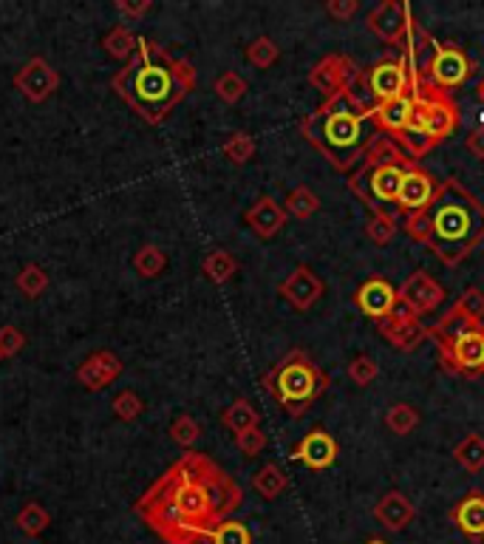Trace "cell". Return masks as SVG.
I'll return each instance as SVG.
<instances>
[{
  "mask_svg": "<svg viewBox=\"0 0 484 544\" xmlns=\"http://www.w3.org/2000/svg\"><path fill=\"white\" fill-rule=\"evenodd\" d=\"M241 502L244 494L227 471L207 454L188 451L136 499V513L164 544H201Z\"/></svg>",
  "mask_w": 484,
  "mask_h": 544,
  "instance_id": "cell-1",
  "label": "cell"
},
{
  "mask_svg": "<svg viewBox=\"0 0 484 544\" xmlns=\"http://www.w3.org/2000/svg\"><path fill=\"white\" fill-rule=\"evenodd\" d=\"M402 230L448 267H456L484 241V204L462 182L444 179L427 210L408 216Z\"/></svg>",
  "mask_w": 484,
  "mask_h": 544,
  "instance_id": "cell-2",
  "label": "cell"
},
{
  "mask_svg": "<svg viewBox=\"0 0 484 544\" xmlns=\"http://www.w3.org/2000/svg\"><path fill=\"white\" fill-rule=\"evenodd\" d=\"M196 85V71L188 60L167 54L162 46L139 37L136 54L114 77V91L147 125H159Z\"/></svg>",
  "mask_w": 484,
  "mask_h": 544,
  "instance_id": "cell-3",
  "label": "cell"
},
{
  "mask_svg": "<svg viewBox=\"0 0 484 544\" xmlns=\"http://www.w3.org/2000/svg\"><path fill=\"white\" fill-rule=\"evenodd\" d=\"M368 120L371 108L357 100L355 91L346 88L314 108V114L301 122V134L331 162V167L348 171L365 156L371 142L365 130Z\"/></svg>",
  "mask_w": 484,
  "mask_h": 544,
  "instance_id": "cell-4",
  "label": "cell"
},
{
  "mask_svg": "<svg viewBox=\"0 0 484 544\" xmlns=\"http://www.w3.org/2000/svg\"><path fill=\"white\" fill-rule=\"evenodd\" d=\"M260 383L289 417H304L309 406L329 388L326 371L304 349H292L260 378Z\"/></svg>",
  "mask_w": 484,
  "mask_h": 544,
  "instance_id": "cell-5",
  "label": "cell"
},
{
  "mask_svg": "<svg viewBox=\"0 0 484 544\" xmlns=\"http://www.w3.org/2000/svg\"><path fill=\"white\" fill-rule=\"evenodd\" d=\"M411 94H414V120L408 128L425 130V137L434 145L444 142L459 125V111L451 100V94L439 91L427 80H414Z\"/></svg>",
  "mask_w": 484,
  "mask_h": 544,
  "instance_id": "cell-6",
  "label": "cell"
},
{
  "mask_svg": "<svg viewBox=\"0 0 484 544\" xmlns=\"http://www.w3.org/2000/svg\"><path fill=\"white\" fill-rule=\"evenodd\" d=\"M405 171L408 167L402 165H374L368 156H363L360 167L348 179V187L371 213L385 210V204H397Z\"/></svg>",
  "mask_w": 484,
  "mask_h": 544,
  "instance_id": "cell-7",
  "label": "cell"
},
{
  "mask_svg": "<svg viewBox=\"0 0 484 544\" xmlns=\"http://www.w3.org/2000/svg\"><path fill=\"white\" fill-rule=\"evenodd\" d=\"M439 363L444 371L464 380H476L484 374V324L459 334L453 343H436Z\"/></svg>",
  "mask_w": 484,
  "mask_h": 544,
  "instance_id": "cell-8",
  "label": "cell"
},
{
  "mask_svg": "<svg viewBox=\"0 0 484 544\" xmlns=\"http://www.w3.org/2000/svg\"><path fill=\"white\" fill-rule=\"evenodd\" d=\"M363 85L377 103H391L411 94V71L405 58H385L363 74Z\"/></svg>",
  "mask_w": 484,
  "mask_h": 544,
  "instance_id": "cell-9",
  "label": "cell"
},
{
  "mask_svg": "<svg viewBox=\"0 0 484 544\" xmlns=\"http://www.w3.org/2000/svg\"><path fill=\"white\" fill-rule=\"evenodd\" d=\"M473 74V63L471 58L464 54L462 46L456 43H439V51L427 68V83L436 85L439 91L451 94V91H459L464 83L471 80Z\"/></svg>",
  "mask_w": 484,
  "mask_h": 544,
  "instance_id": "cell-10",
  "label": "cell"
},
{
  "mask_svg": "<svg viewBox=\"0 0 484 544\" xmlns=\"http://www.w3.org/2000/svg\"><path fill=\"white\" fill-rule=\"evenodd\" d=\"M357 77V63L348 58V54H326L323 60L314 63V68L309 71V85L314 91L323 94V100L334 97L346 88H351Z\"/></svg>",
  "mask_w": 484,
  "mask_h": 544,
  "instance_id": "cell-11",
  "label": "cell"
},
{
  "mask_svg": "<svg viewBox=\"0 0 484 544\" xmlns=\"http://www.w3.org/2000/svg\"><path fill=\"white\" fill-rule=\"evenodd\" d=\"M408 17H411L408 4H400V0H383V4H377L365 14V29L374 34L377 40H383L385 46L402 49Z\"/></svg>",
  "mask_w": 484,
  "mask_h": 544,
  "instance_id": "cell-12",
  "label": "cell"
},
{
  "mask_svg": "<svg viewBox=\"0 0 484 544\" xmlns=\"http://www.w3.org/2000/svg\"><path fill=\"white\" fill-rule=\"evenodd\" d=\"M439 51V43L434 40V34L427 31L419 21H414V14L408 17L405 40H402V58L411 71V80H427V68H431L434 58Z\"/></svg>",
  "mask_w": 484,
  "mask_h": 544,
  "instance_id": "cell-13",
  "label": "cell"
},
{
  "mask_svg": "<svg viewBox=\"0 0 484 544\" xmlns=\"http://www.w3.org/2000/svg\"><path fill=\"white\" fill-rule=\"evenodd\" d=\"M439 191V182L425 171L419 165H411L405 171L402 187H400V196H397V210L408 218V216H419L427 210V204L434 201Z\"/></svg>",
  "mask_w": 484,
  "mask_h": 544,
  "instance_id": "cell-14",
  "label": "cell"
},
{
  "mask_svg": "<svg viewBox=\"0 0 484 544\" xmlns=\"http://www.w3.org/2000/svg\"><path fill=\"white\" fill-rule=\"evenodd\" d=\"M323 292H326V284L318 278V272H314L312 267H306V264L295 267L292 275L284 281L281 287H277V295H281L284 301L297 312L312 309L323 298Z\"/></svg>",
  "mask_w": 484,
  "mask_h": 544,
  "instance_id": "cell-15",
  "label": "cell"
},
{
  "mask_svg": "<svg viewBox=\"0 0 484 544\" xmlns=\"http://www.w3.org/2000/svg\"><path fill=\"white\" fill-rule=\"evenodd\" d=\"M60 85V74L48 66V60L43 58H31L21 71L14 74V88L23 94L31 103H43L48 100Z\"/></svg>",
  "mask_w": 484,
  "mask_h": 544,
  "instance_id": "cell-16",
  "label": "cell"
},
{
  "mask_svg": "<svg viewBox=\"0 0 484 544\" xmlns=\"http://www.w3.org/2000/svg\"><path fill=\"white\" fill-rule=\"evenodd\" d=\"M400 298H405L408 304H411L419 315H427V312H436L444 301V287L439 284L436 278H431L427 272L417 270L408 275L400 290H397Z\"/></svg>",
  "mask_w": 484,
  "mask_h": 544,
  "instance_id": "cell-17",
  "label": "cell"
},
{
  "mask_svg": "<svg viewBox=\"0 0 484 544\" xmlns=\"http://www.w3.org/2000/svg\"><path fill=\"white\" fill-rule=\"evenodd\" d=\"M292 457L297 462H304L312 471H326L334 462H338V442L329 434L326 428H312L309 434L295 445Z\"/></svg>",
  "mask_w": 484,
  "mask_h": 544,
  "instance_id": "cell-18",
  "label": "cell"
},
{
  "mask_svg": "<svg viewBox=\"0 0 484 544\" xmlns=\"http://www.w3.org/2000/svg\"><path fill=\"white\" fill-rule=\"evenodd\" d=\"M244 221H247V227H250L260 241H269V238H275L277 233L286 227V210H284V204L277 201V199H272V196H258V199L250 204V210L244 213Z\"/></svg>",
  "mask_w": 484,
  "mask_h": 544,
  "instance_id": "cell-19",
  "label": "cell"
},
{
  "mask_svg": "<svg viewBox=\"0 0 484 544\" xmlns=\"http://www.w3.org/2000/svg\"><path fill=\"white\" fill-rule=\"evenodd\" d=\"M414 120V94H405V97H397L391 103H377L371 105V122H374L383 134L400 139L408 125Z\"/></svg>",
  "mask_w": 484,
  "mask_h": 544,
  "instance_id": "cell-20",
  "label": "cell"
},
{
  "mask_svg": "<svg viewBox=\"0 0 484 544\" xmlns=\"http://www.w3.org/2000/svg\"><path fill=\"white\" fill-rule=\"evenodd\" d=\"M394 301H397V290L391 287V281H385V278H380V275L368 278L365 284L355 292L357 309H360L365 317H374V321H380V324L388 317V312H391V307H394Z\"/></svg>",
  "mask_w": 484,
  "mask_h": 544,
  "instance_id": "cell-21",
  "label": "cell"
},
{
  "mask_svg": "<svg viewBox=\"0 0 484 544\" xmlns=\"http://www.w3.org/2000/svg\"><path fill=\"white\" fill-rule=\"evenodd\" d=\"M451 522L456 531L473 544L484 541V491H468L451 511Z\"/></svg>",
  "mask_w": 484,
  "mask_h": 544,
  "instance_id": "cell-22",
  "label": "cell"
},
{
  "mask_svg": "<svg viewBox=\"0 0 484 544\" xmlns=\"http://www.w3.org/2000/svg\"><path fill=\"white\" fill-rule=\"evenodd\" d=\"M122 374V361L117 358L114 352H94L91 358L77 369V380L83 388L88 391H102L105 386H110Z\"/></svg>",
  "mask_w": 484,
  "mask_h": 544,
  "instance_id": "cell-23",
  "label": "cell"
},
{
  "mask_svg": "<svg viewBox=\"0 0 484 544\" xmlns=\"http://www.w3.org/2000/svg\"><path fill=\"white\" fill-rule=\"evenodd\" d=\"M374 519L388 533H402V531L411 528V522L417 519V508L402 491H388L374 504Z\"/></svg>",
  "mask_w": 484,
  "mask_h": 544,
  "instance_id": "cell-24",
  "label": "cell"
},
{
  "mask_svg": "<svg viewBox=\"0 0 484 544\" xmlns=\"http://www.w3.org/2000/svg\"><path fill=\"white\" fill-rule=\"evenodd\" d=\"M286 487H289V479H286L284 468L277 465V462L260 465L258 471L252 474V491H255L260 499H267V502L281 499V496L286 494Z\"/></svg>",
  "mask_w": 484,
  "mask_h": 544,
  "instance_id": "cell-25",
  "label": "cell"
},
{
  "mask_svg": "<svg viewBox=\"0 0 484 544\" xmlns=\"http://www.w3.org/2000/svg\"><path fill=\"white\" fill-rule=\"evenodd\" d=\"M380 334L385 337V341L400 349V352H414L427 334V326H422V321H411V324H380Z\"/></svg>",
  "mask_w": 484,
  "mask_h": 544,
  "instance_id": "cell-26",
  "label": "cell"
},
{
  "mask_svg": "<svg viewBox=\"0 0 484 544\" xmlns=\"http://www.w3.org/2000/svg\"><path fill=\"white\" fill-rule=\"evenodd\" d=\"M365 156L374 162V165H402V167L417 165L411 156L405 154V147H402L394 137H388V134L371 137V142H368V147H365Z\"/></svg>",
  "mask_w": 484,
  "mask_h": 544,
  "instance_id": "cell-27",
  "label": "cell"
},
{
  "mask_svg": "<svg viewBox=\"0 0 484 544\" xmlns=\"http://www.w3.org/2000/svg\"><path fill=\"white\" fill-rule=\"evenodd\" d=\"M284 210H286V216H292L297 221H306V218H312L314 213L321 210V199L309 184H297L284 199Z\"/></svg>",
  "mask_w": 484,
  "mask_h": 544,
  "instance_id": "cell-28",
  "label": "cell"
},
{
  "mask_svg": "<svg viewBox=\"0 0 484 544\" xmlns=\"http://www.w3.org/2000/svg\"><path fill=\"white\" fill-rule=\"evenodd\" d=\"M453 459L464 468L468 474L484 471V437L468 434L453 445Z\"/></svg>",
  "mask_w": 484,
  "mask_h": 544,
  "instance_id": "cell-29",
  "label": "cell"
},
{
  "mask_svg": "<svg viewBox=\"0 0 484 544\" xmlns=\"http://www.w3.org/2000/svg\"><path fill=\"white\" fill-rule=\"evenodd\" d=\"M221 423H224L233 431V434H241V431H250V428L260 425V415H258V408L247 397H238L235 403H230L224 408Z\"/></svg>",
  "mask_w": 484,
  "mask_h": 544,
  "instance_id": "cell-30",
  "label": "cell"
},
{
  "mask_svg": "<svg viewBox=\"0 0 484 544\" xmlns=\"http://www.w3.org/2000/svg\"><path fill=\"white\" fill-rule=\"evenodd\" d=\"M473 326H479V324H473L468 315H462L456 307H451L448 312L439 317V324L434 329H427V332L436 337V343H453L459 334H464V332L473 329Z\"/></svg>",
  "mask_w": 484,
  "mask_h": 544,
  "instance_id": "cell-31",
  "label": "cell"
},
{
  "mask_svg": "<svg viewBox=\"0 0 484 544\" xmlns=\"http://www.w3.org/2000/svg\"><path fill=\"white\" fill-rule=\"evenodd\" d=\"M419 420H422L419 411L411 403H394V406H388V411H385V428L391 431V434H397V437L414 434Z\"/></svg>",
  "mask_w": 484,
  "mask_h": 544,
  "instance_id": "cell-32",
  "label": "cell"
},
{
  "mask_svg": "<svg viewBox=\"0 0 484 544\" xmlns=\"http://www.w3.org/2000/svg\"><path fill=\"white\" fill-rule=\"evenodd\" d=\"M201 270H204V275L213 281V284H227V281L238 272V261L227 250H213L207 258H204Z\"/></svg>",
  "mask_w": 484,
  "mask_h": 544,
  "instance_id": "cell-33",
  "label": "cell"
},
{
  "mask_svg": "<svg viewBox=\"0 0 484 544\" xmlns=\"http://www.w3.org/2000/svg\"><path fill=\"white\" fill-rule=\"evenodd\" d=\"M102 46H105V51L110 54V58L130 60L136 54V49H139V37L134 31H128L125 26H114V29L105 34Z\"/></svg>",
  "mask_w": 484,
  "mask_h": 544,
  "instance_id": "cell-34",
  "label": "cell"
},
{
  "mask_svg": "<svg viewBox=\"0 0 484 544\" xmlns=\"http://www.w3.org/2000/svg\"><path fill=\"white\" fill-rule=\"evenodd\" d=\"M14 524H17V531H21V533H26V536L34 539V536H40L43 531H48L51 516H48V511L43 508V504L26 502L23 508H21V513H17Z\"/></svg>",
  "mask_w": 484,
  "mask_h": 544,
  "instance_id": "cell-35",
  "label": "cell"
},
{
  "mask_svg": "<svg viewBox=\"0 0 484 544\" xmlns=\"http://www.w3.org/2000/svg\"><path fill=\"white\" fill-rule=\"evenodd\" d=\"M397 230H400V221H397L394 213H388V210H374L365 221V236L374 244H380V247L394 238Z\"/></svg>",
  "mask_w": 484,
  "mask_h": 544,
  "instance_id": "cell-36",
  "label": "cell"
},
{
  "mask_svg": "<svg viewBox=\"0 0 484 544\" xmlns=\"http://www.w3.org/2000/svg\"><path fill=\"white\" fill-rule=\"evenodd\" d=\"M164 267H167V255L156 247V244H145V247H139L134 255V270L142 278H156L164 272Z\"/></svg>",
  "mask_w": 484,
  "mask_h": 544,
  "instance_id": "cell-37",
  "label": "cell"
},
{
  "mask_svg": "<svg viewBox=\"0 0 484 544\" xmlns=\"http://www.w3.org/2000/svg\"><path fill=\"white\" fill-rule=\"evenodd\" d=\"M244 58L255 68H269V66L277 63V58H281V49H277V43L272 40V37L264 34V37H255V40L247 46Z\"/></svg>",
  "mask_w": 484,
  "mask_h": 544,
  "instance_id": "cell-38",
  "label": "cell"
},
{
  "mask_svg": "<svg viewBox=\"0 0 484 544\" xmlns=\"http://www.w3.org/2000/svg\"><path fill=\"white\" fill-rule=\"evenodd\" d=\"M207 541L210 544H252V533H250V528L244 522L224 519V522L216 524Z\"/></svg>",
  "mask_w": 484,
  "mask_h": 544,
  "instance_id": "cell-39",
  "label": "cell"
},
{
  "mask_svg": "<svg viewBox=\"0 0 484 544\" xmlns=\"http://www.w3.org/2000/svg\"><path fill=\"white\" fill-rule=\"evenodd\" d=\"M17 290H21L26 298H40L46 290H48V275H46V270L40 267V264H26L21 272H17Z\"/></svg>",
  "mask_w": 484,
  "mask_h": 544,
  "instance_id": "cell-40",
  "label": "cell"
},
{
  "mask_svg": "<svg viewBox=\"0 0 484 544\" xmlns=\"http://www.w3.org/2000/svg\"><path fill=\"white\" fill-rule=\"evenodd\" d=\"M216 94H218V100L221 103H227V105H235V103H241L244 100V94H247V80L241 77V74H235V71H224L221 77L216 80Z\"/></svg>",
  "mask_w": 484,
  "mask_h": 544,
  "instance_id": "cell-41",
  "label": "cell"
},
{
  "mask_svg": "<svg viewBox=\"0 0 484 544\" xmlns=\"http://www.w3.org/2000/svg\"><path fill=\"white\" fill-rule=\"evenodd\" d=\"M221 151H224V156L233 165H247L255 156V139L250 134H244V130H235V134L221 145Z\"/></svg>",
  "mask_w": 484,
  "mask_h": 544,
  "instance_id": "cell-42",
  "label": "cell"
},
{
  "mask_svg": "<svg viewBox=\"0 0 484 544\" xmlns=\"http://www.w3.org/2000/svg\"><path fill=\"white\" fill-rule=\"evenodd\" d=\"M377 374H380V366L371 354H357V358H351V363H348V380L360 388L374 383Z\"/></svg>",
  "mask_w": 484,
  "mask_h": 544,
  "instance_id": "cell-43",
  "label": "cell"
},
{
  "mask_svg": "<svg viewBox=\"0 0 484 544\" xmlns=\"http://www.w3.org/2000/svg\"><path fill=\"white\" fill-rule=\"evenodd\" d=\"M201 437V425L190 417V415H179L171 423V440L181 448H193Z\"/></svg>",
  "mask_w": 484,
  "mask_h": 544,
  "instance_id": "cell-44",
  "label": "cell"
},
{
  "mask_svg": "<svg viewBox=\"0 0 484 544\" xmlns=\"http://www.w3.org/2000/svg\"><path fill=\"white\" fill-rule=\"evenodd\" d=\"M462 315H468L473 324H484V290L479 287H468L462 295L459 301L453 304Z\"/></svg>",
  "mask_w": 484,
  "mask_h": 544,
  "instance_id": "cell-45",
  "label": "cell"
},
{
  "mask_svg": "<svg viewBox=\"0 0 484 544\" xmlns=\"http://www.w3.org/2000/svg\"><path fill=\"white\" fill-rule=\"evenodd\" d=\"M142 411H145V403H142V397H139L136 391L125 388V391H119L117 397H114V415L122 423H134L142 415Z\"/></svg>",
  "mask_w": 484,
  "mask_h": 544,
  "instance_id": "cell-46",
  "label": "cell"
},
{
  "mask_svg": "<svg viewBox=\"0 0 484 544\" xmlns=\"http://www.w3.org/2000/svg\"><path fill=\"white\" fill-rule=\"evenodd\" d=\"M235 445H238V451L244 457H258L267 448V434L260 431V425H255L250 431H241V434H235Z\"/></svg>",
  "mask_w": 484,
  "mask_h": 544,
  "instance_id": "cell-47",
  "label": "cell"
},
{
  "mask_svg": "<svg viewBox=\"0 0 484 544\" xmlns=\"http://www.w3.org/2000/svg\"><path fill=\"white\" fill-rule=\"evenodd\" d=\"M323 9H326V14L331 17V21L348 23L351 17H355L363 9V4H360V0H329Z\"/></svg>",
  "mask_w": 484,
  "mask_h": 544,
  "instance_id": "cell-48",
  "label": "cell"
},
{
  "mask_svg": "<svg viewBox=\"0 0 484 544\" xmlns=\"http://www.w3.org/2000/svg\"><path fill=\"white\" fill-rule=\"evenodd\" d=\"M23 346H26V334L21 329H14V326L0 329V354H4V358H14Z\"/></svg>",
  "mask_w": 484,
  "mask_h": 544,
  "instance_id": "cell-49",
  "label": "cell"
},
{
  "mask_svg": "<svg viewBox=\"0 0 484 544\" xmlns=\"http://www.w3.org/2000/svg\"><path fill=\"white\" fill-rule=\"evenodd\" d=\"M419 312L405 301V298H400L397 295V301H394V307H391V312H388V317H385V324H411V321H419Z\"/></svg>",
  "mask_w": 484,
  "mask_h": 544,
  "instance_id": "cell-50",
  "label": "cell"
},
{
  "mask_svg": "<svg viewBox=\"0 0 484 544\" xmlns=\"http://www.w3.org/2000/svg\"><path fill=\"white\" fill-rule=\"evenodd\" d=\"M464 145H468V151H471L476 159L484 162V125H476L471 134H468V139H464Z\"/></svg>",
  "mask_w": 484,
  "mask_h": 544,
  "instance_id": "cell-51",
  "label": "cell"
},
{
  "mask_svg": "<svg viewBox=\"0 0 484 544\" xmlns=\"http://www.w3.org/2000/svg\"><path fill=\"white\" fill-rule=\"evenodd\" d=\"M117 9L122 12V14H130V17H142L145 12H151V4H125V0H117Z\"/></svg>",
  "mask_w": 484,
  "mask_h": 544,
  "instance_id": "cell-52",
  "label": "cell"
},
{
  "mask_svg": "<svg viewBox=\"0 0 484 544\" xmlns=\"http://www.w3.org/2000/svg\"><path fill=\"white\" fill-rule=\"evenodd\" d=\"M476 100H479V103L484 105V77H481V80L476 83Z\"/></svg>",
  "mask_w": 484,
  "mask_h": 544,
  "instance_id": "cell-53",
  "label": "cell"
},
{
  "mask_svg": "<svg viewBox=\"0 0 484 544\" xmlns=\"http://www.w3.org/2000/svg\"><path fill=\"white\" fill-rule=\"evenodd\" d=\"M365 544H388V541H383V539H371V541H365Z\"/></svg>",
  "mask_w": 484,
  "mask_h": 544,
  "instance_id": "cell-54",
  "label": "cell"
},
{
  "mask_svg": "<svg viewBox=\"0 0 484 544\" xmlns=\"http://www.w3.org/2000/svg\"><path fill=\"white\" fill-rule=\"evenodd\" d=\"M0 361H4V354H0Z\"/></svg>",
  "mask_w": 484,
  "mask_h": 544,
  "instance_id": "cell-55",
  "label": "cell"
}]
</instances>
